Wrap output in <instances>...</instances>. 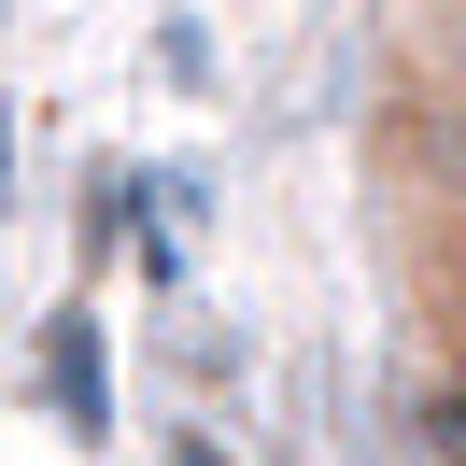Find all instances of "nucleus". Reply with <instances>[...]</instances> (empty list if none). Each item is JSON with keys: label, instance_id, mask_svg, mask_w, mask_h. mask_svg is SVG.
<instances>
[{"label": "nucleus", "instance_id": "obj_1", "mask_svg": "<svg viewBox=\"0 0 466 466\" xmlns=\"http://www.w3.org/2000/svg\"><path fill=\"white\" fill-rule=\"evenodd\" d=\"M57 410L99 438V339H86V325H57Z\"/></svg>", "mask_w": 466, "mask_h": 466}, {"label": "nucleus", "instance_id": "obj_2", "mask_svg": "<svg viewBox=\"0 0 466 466\" xmlns=\"http://www.w3.org/2000/svg\"><path fill=\"white\" fill-rule=\"evenodd\" d=\"M438 452H466V396H438Z\"/></svg>", "mask_w": 466, "mask_h": 466}]
</instances>
